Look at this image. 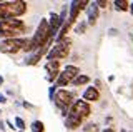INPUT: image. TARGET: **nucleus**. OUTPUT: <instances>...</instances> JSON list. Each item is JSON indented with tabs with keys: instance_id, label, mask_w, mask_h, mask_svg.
<instances>
[{
	"instance_id": "nucleus-1",
	"label": "nucleus",
	"mask_w": 133,
	"mask_h": 132,
	"mask_svg": "<svg viewBox=\"0 0 133 132\" xmlns=\"http://www.w3.org/2000/svg\"><path fill=\"white\" fill-rule=\"evenodd\" d=\"M27 14V3L23 0H14V2H0V22L8 19H18Z\"/></svg>"
},
{
	"instance_id": "nucleus-2",
	"label": "nucleus",
	"mask_w": 133,
	"mask_h": 132,
	"mask_svg": "<svg viewBox=\"0 0 133 132\" xmlns=\"http://www.w3.org/2000/svg\"><path fill=\"white\" fill-rule=\"evenodd\" d=\"M25 30H27V25L18 19H8L0 22V37H3L5 40L18 39V35H22Z\"/></svg>"
},
{
	"instance_id": "nucleus-3",
	"label": "nucleus",
	"mask_w": 133,
	"mask_h": 132,
	"mask_svg": "<svg viewBox=\"0 0 133 132\" xmlns=\"http://www.w3.org/2000/svg\"><path fill=\"white\" fill-rule=\"evenodd\" d=\"M73 94L72 92H68V90H65V89H62V90H58V92L55 94V97H53V104L57 105V109L62 112V115H68L70 112V107L73 105Z\"/></svg>"
},
{
	"instance_id": "nucleus-4",
	"label": "nucleus",
	"mask_w": 133,
	"mask_h": 132,
	"mask_svg": "<svg viewBox=\"0 0 133 132\" xmlns=\"http://www.w3.org/2000/svg\"><path fill=\"white\" fill-rule=\"evenodd\" d=\"M70 44H72V40H70V39H63L62 42H57L48 50L47 60H58V62H60V59L68 57V53H70Z\"/></svg>"
},
{
	"instance_id": "nucleus-5",
	"label": "nucleus",
	"mask_w": 133,
	"mask_h": 132,
	"mask_svg": "<svg viewBox=\"0 0 133 132\" xmlns=\"http://www.w3.org/2000/svg\"><path fill=\"white\" fill-rule=\"evenodd\" d=\"M77 75H80V69H78L77 65H66V67L63 69V72L58 74L55 85L57 87H66L68 84H72V80Z\"/></svg>"
},
{
	"instance_id": "nucleus-6",
	"label": "nucleus",
	"mask_w": 133,
	"mask_h": 132,
	"mask_svg": "<svg viewBox=\"0 0 133 132\" xmlns=\"http://www.w3.org/2000/svg\"><path fill=\"white\" fill-rule=\"evenodd\" d=\"M25 39H8L0 42V52L7 53V55H15L20 50H23Z\"/></svg>"
},
{
	"instance_id": "nucleus-7",
	"label": "nucleus",
	"mask_w": 133,
	"mask_h": 132,
	"mask_svg": "<svg viewBox=\"0 0 133 132\" xmlns=\"http://www.w3.org/2000/svg\"><path fill=\"white\" fill-rule=\"evenodd\" d=\"M70 112L75 114V115H78V117H82V119H87L91 114V109H90L88 102H85V100H75L73 105L70 107Z\"/></svg>"
},
{
	"instance_id": "nucleus-8",
	"label": "nucleus",
	"mask_w": 133,
	"mask_h": 132,
	"mask_svg": "<svg viewBox=\"0 0 133 132\" xmlns=\"http://www.w3.org/2000/svg\"><path fill=\"white\" fill-rule=\"evenodd\" d=\"M58 69H60V62L58 60H47V64H45V72L48 74L47 75V80L48 82H53L58 77Z\"/></svg>"
},
{
	"instance_id": "nucleus-9",
	"label": "nucleus",
	"mask_w": 133,
	"mask_h": 132,
	"mask_svg": "<svg viewBox=\"0 0 133 132\" xmlns=\"http://www.w3.org/2000/svg\"><path fill=\"white\" fill-rule=\"evenodd\" d=\"M48 25H50V35H52V39L55 40V37L58 34V30L62 28V22H60V17H58L57 14H50V20H48Z\"/></svg>"
},
{
	"instance_id": "nucleus-10",
	"label": "nucleus",
	"mask_w": 133,
	"mask_h": 132,
	"mask_svg": "<svg viewBox=\"0 0 133 132\" xmlns=\"http://www.w3.org/2000/svg\"><path fill=\"white\" fill-rule=\"evenodd\" d=\"M87 15H88V23L90 25H95L98 17H100V9H98L97 2L88 3V7H87Z\"/></svg>"
},
{
	"instance_id": "nucleus-11",
	"label": "nucleus",
	"mask_w": 133,
	"mask_h": 132,
	"mask_svg": "<svg viewBox=\"0 0 133 132\" xmlns=\"http://www.w3.org/2000/svg\"><path fill=\"white\" fill-rule=\"evenodd\" d=\"M82 122H83V119L78 117V115H75V114H72V112H68V115L65 117V127L70 129V130L78 129V127L82 125Z\"/></svg>"
},
{
	"instance_id": "nucleus-12",
	"label": "nucleus",
	"mask_w": 133,
	"mask_h": 132,
	"mask_svg": "<svg viewBox=\"0 0 133 132\" xmlns=\"http://www.w3.org/2000/svg\"><path fill=\"white\" fill-rule=\"evenodd\" d=\"M83 100L85 102H97L100 100V92L97 87H87V90L83 92Z\"/></svg>"
},
{
	"instance_id": "nucleus-13",
	"label": "nucleus",
	"mask_w": 133,
	"mask_h": 132,
	"mask_svg": "<svg viewBox=\"0 0 133 132\" xmlns=\"http://www.w3.org/2000/svg\"><path fill=\"white\" fill-rule=\"evenodd\" d=\"M88 82H90V77L80 74V75H77V77L72 80V84L75 85V87H80V85H85V84H88Z\"/></svg>"
},
{
	"instance_id": "nucleus-14",
	"label": "nucleus",
	"mask_w": 133,
	"mask_h": 132,
	"mask_svg": "<svg viewBox=\"0 0 133 132\" xmlns=\"http://www.w3.org/2000/svg\"><path fill=\"white\" fill-rule=\"evenodd\" d=\"M115 9L120 12H127V10H130V2H127V0H115Z\"/></svg>"
},
{
	"instance_id": "nucleus-15",
	"label": "nucleus",
	"mask_w": 133,
	"mask_h": 132,
	"mask_svg": "<svg viewBox=\"0 0 133 132\" xmlns=\"http://www.w3.org/2000/svg\"><path fill=\"white\" fill-rule=\"evenodd\" d=\"M30 130L32 132H45V125L42 121H33L32 125H30Z\"/></svg>"
},
{
	"instance_id": "nucleus-16",
	"label": "nucleus",
	"mask_w": 133,
	"mask_h": 132,
	"mask_svg": "<svg viewBox=\"0 0 133 132\" xmlns=\"http://www.w3.org/2000/svg\"><path fill=\"white\" fill-rule=\"evenodd\" d=\"M42 57H43V55H42L38 50H35L30 59H27V65H35V64H38V60L42 59Z\"/></svg>"
},
{
	"instance_id": "nucleus-17",
	"label": "nucleus",
	"mask_w": 133,
	"mask_h": 132,
	"mask_svg": "<svg viewBox=\"0 0 133 132\" xmlns=\"http://www.w3.org/2000/svg\"><path fill=\"white\" fill-rule=\"evenodd\" d=\"M85 30H87V23L85 22H80L77 27H75V32H77V34H85Z\"/></svg>"
},
{
	"instance_id": "nucleus-18",
	"label": "nucleus",
	"mask_w": 133,
	"mask_h": 132,
	"mask_svg": "<svg viewBox=\"0 0 133 132\" xmlns=\"http://www.w3.org/2000/svg\"><path fill=\"white\" fill-rule=\"evenodd\" d=\"M15 127H17V129H20V130H25V122H23V119L15 117Z\"/></svg>"
},
{
	"instance_id": "nucleus-19",
	"label": "nucleus",
	"mask_w": 133,
	"mask_h": 132,
	"mask_svg": "<svg viewBox=\"0 0 133 132\" xmlns=\"http://www.w3.org/2000/svg\"><path fill=\"white\" fill-rule=\"evenodd\" d=\"M97 124H87V125L85 127H83V130H85V132H95V130H97Z\"/></svg>"
},
{
	"instance_id": "nucleus-20",
	"label": "nucleus",
	"mask_w": 133,
	"mask_h": 132,
	"mask_svg": "<svg viewBox=\"0 0 133 132\" xmlns=\"http://www.w3.org/2000/svg\"><path fill=\"white\" fill-rule=\"evenodd\" d=\"M55 94H57V85H52V87H50V92H48L50 100H52V102H53V97H55Z\"/></svg>"
},
{
	"instance_id": "nucleus-21",
	"label": "nucleus",
	"mask_w": 133,
	"mask_h": 132,
	"mask_svg": "<svg viewBox=\"0 0 133 132\" xmlns=\"http://www.w3.org/2000/svg\"><path fill=\"white\" fill-rule=\"evenodd\" d=\"M97 5H98V9H102V7L108 5V2H105V0H97Z\"/></svg>"
},
{
	"instance_id": "nucleus-22",
	"label": "nucleus",
	"mask_w": 133,
	"mask_h": 132,
	"mask_svg": "<svg viewBox=\"0 0 133 132\" xmlns=\"http://www.w3.org/2000/svg\"><path fill=\"white\" fill-rule=\"evenodd\" d=\"M0 104H7V97L3 94H0Z\"/></svg>"
},
{
	"instance_id": "nucleus-23",
	"label": "nucleus",
	"mask_w": 133,
	"mask_h": 132,
	"mask_svg": "<svg viewBox=\"0 0 133 132\" xmlns=\"http://www.w3.org/2000/svg\"><path fill=\"white\" fill-rule=\"evenodd\" d=\"M22 105H23V107H27V109H33V105H32V104H28V102H23Z\"/></svg>"
},
{
	"instance_id": "nucleus-24",
	"label": "nucleus",
	"mask_w": 133,
	"mask_h": 132,
	"mask_svg": "<svg viewBox=\"0 0 133 132\" xmlns=\"http://www.w3.org/2000/svg\"><path fill=\"white\" fill-rule=\"evenodd\" d=\"M102 132H115V130L111 129V127H107V129H105V130H102Z\"/></svg>"
},
{
	"instance_id": "nucleus-25",
	"label": "nucleus",
	"mask_w": 133,
	"mask_h": 132,
	"mask_svg": "<svg viewBox=\"0 0 133 132\" xmlns=\"http://www.w3.org/2000/svg\"><path fill=\"white\" fill-rule=\"evenodd\" d=\"M116 34H118V32H116L115 28H111V30H110V35H116Z\"/></svg>"
},
{
	"instance_id": "nucleus-26",
	"label": "nucleus",
	"mask_w": 133,
	"mask_h": 132,
	"mask_svg": "<svg viewBox=\"0 0 133 132\" xmlns=\"http://www.w3.org/2000/svg\"><path fill=\"white\" fill-rule=\"evenodd\" d=\"M130 14H131V15H133V2H131V3H130Z\"/></svg>"
},
{
	"instance_id": "nucleus-27",
	"label": "nucleus",
	"mask_w": 133,
	"mask_h": 132,
	"mask_svg": "<svg viewBox=\"0 0 133 132\" xmlns=\"http://www.w3.org/2000/svg\"><path fill=\"white\" fill-rule=\"evenodd\" d=\"M2 84H3V77L0 75V85H2Z\"/></svg>"
},
{
	"instance_id": "nucleus-28",
	"label": "nucleus",
	"mask_w": 133,
	"mask_h": 132,
	"mask_svg": "<svg viewBox=\"0 0 133 132\" xmlns=\"http://www.w3.org/2000/svg\"><path fill=\"white\" fill-rule=\"evenodd\" d=\"M120 132H127V130H125V129H122V130H120Z\"/></svg>"
},
{
	"instance_id": "nucleus-29",
	"label": "nucleus",
	"mask_w": 133,
	"mask_h": 132,
	"mask_svg": "<svg viewBox=\"0 0 133 132\" xmlns=\"http://www.w3.org/2000/svg\"><path fill=\"white\" fill-rule=\"evenodd\" d=\"M20 132H25V130H20Z\"/></svg>"
},
{
	"instance_id": "nucleus-30",
	"label": "nucleus",
	"mask_w": 133,
	"mask_h": 132,
	"mask_svg": "<svg viewBox=\"0 0 133 132\" xmlns=\"http://www.w3.org/2000/svg\"><path fill=\"white\" fill-rule=\"evenodd\" d=\"M0 114H2V112H0Z\"/></svg>"
}]
</instances>
